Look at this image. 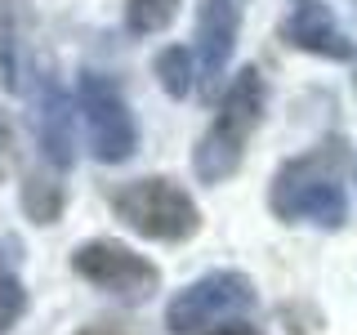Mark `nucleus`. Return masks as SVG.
<instances>
[{
    "label": "nucleus",
    "instance_id": "obj_1",
    "mask_svg": "<svg viewBox=\"0 0 357 335\" xmlns=\"http://www.w3.org/2000/svg\"><path fill=\"white\" fill-rule=\"evenodd\" d=\"M264 103H268V85L255 67H241L223 85L219 112H215L210 130L201 134V143L192 152V170H197L201 184H223V179H232L241 170L245 143H250V134L264 117Z\"/></svg>",
    "mask_w": 357,
    "mask_h": 335
},
{
    "label": "nucleus",
    "instance_id": "obj_2",
    "mask_svg": "<svg viewBox=\"0 0 357 335\" xmlns=\"http://www.w3.org/2000/svg\"><path fill=\"white\" fill-rule=\"evenodd\" d=\"M340 139L326 143V152L295 156L277 170L273 188H268V206L286 223H317V228H344L349 223V197H344L340 179H335V161H340Z\"/></svg>",
    "mask_w": 357,
    "mask_h": 335
},
{
    "label": "nucleus",
    "instance_id": "obj_3",
    "mask_svg": "<svg viewBox=\"0 0 357 335\" xmlns=\"http://www.w3.org/2000/svg\"><path fill=\"white\" fill-rule=\"evenodd\" d=\"M116 219L148 241H188L201 228V210L174 179H134L112 197Z\"/></svg>",
    "mask_w": 357,
    "mask_h": 335
},
{
    "label": "nucleus",
    "instance_id": "obj_4",
    "mask_svg": "<svg viewBox=\"0 0 357 335\" xmlns=\"http://www.w3.org/2000/svg\"><path fill=\"white\" fill-rule=\"evenodd\" d=\"M259 295H255V282L245 273H232V268H219V273H206L197 282H188L165 308V327L174 335H197L206 327H219V322H237L245 313H255Z\"/></svg>",
    "mask_w": 357,
    "mask_h": 335
},
{
    "label": "nucleus",
    "instance_id": "obj_5",
    "mask_svg": "<svg viewBox=\"0 0 357 335\" xmlns=\"http://www.w3.org/2000/svg\"><path fill=\"white\" fill-rule=\"evenodd\" d=\"M76 112L85 117L89 130V148L103 165H121L130 161L134 148H139V130H134V117L121 98V89L98 72H81L76 81Z\"/></svg>",
    "mask_w": 357,
    "mask_h": 335
},
{
    "label": "nucleus",
    "instance_id": "obj_6",
    "mask_svg": "<svg viewBox=\"0 0 357 335\" xmlns=\"http://www.w3.org/2000/svg\"><path fill=\"white\" fill-rule=\"evenodd\" d=\"M72 268L89 286L107 290V295L126 299V304H143V299H152L156 286H161V268L152 260H143V255L130 251L126 241H107V237L76 246Z\"/></svg>",
    "mask_w": 357,
    "mask_h": 335
},
{
    "label": "nucleus",
    "instance_id": "obj_7",
    "mask_svg": "<svg viewBox=\"0 0 357 335\" xmlns=\"http://www.w3.org/2000/svg\"><path fill=\"white\" fill-rule=\"evenodd\" d=\"M237 0H201L197 9V81H201V94L215 98V89L223 85L228 76V63H232V50H237Z\"/></svg>",
    "mask_w": 357,
    "mask_h": 335
},
{
    "label": "nucleus",
    "instance_id": "obj_8",
    "mask_svg": "<svg viewBox=\"0 0 357 335\" xmlns=\"http://www.w3.org/2000/svg\"><path fill=\"white\" fill-rule=\"evenodd\" d=\"M36 139L40 152L54 170H67L76 161V112H72V94L63 89V81L54 72L40 76L36 85Z\"/></svg>",
    "mask_w": 357,
    "mask_h": 335
},
{
    "label": "nucleus",
    "instance_id": "obj_9",
    "mask_svg": "<svg viewBox=\"0 0 357 335\" xmlns=\"http://www.w3.org/2000/svg\"><path fill=\"white\" fill-rule=\"evenodd\" d=\"M282 36L295 45V50L331 59V63H349L353 59V40L344 36V27L335 22L326 0H295L286 22H282Z\"/></svg>",
    "mask_w": 357,
    "mask_h": 335
},
{
    "label": "nucleus",
    "instance_id": "obj_10",
    "mask_svg": "<svg viewBox=\"0 0 357 335\" xmlns=\"http://www.w3.org/2000/svg\"><path fill=\"white\" fill-rule=\"evenodd\" d=\"M178 14V0H126V27L134 36H156Z\"/></svg>",
    "mask_w": 357,
    "mask_h": 335
},
{
    "label": "nucleus",
    "instance_id": "obj_11",
    "mask_svg": "<svg viewBox=\"0 0 357 335\" xmlns=\"http://www.w3.org/2000/svg\"><path fill=\"white\" fill-rule=\"evenodd\" d=\"M156 81H161V89L170 98H183L188 89H192V54L178 50V45L161 50L156 54Z\"/></svg>",
    "mask_w": 357,
    "mask_h": 335
},
{
    "label": "nucleus",
    "instance_id": "obj_12",
    "mask_svg": "<svg viewBox=\"0 0 357 335\" xmlns=\"http://www.w3.org/2000/svg\"><path fill=\"white\" fill-rule=\"evenodd\" d=\"M18 27H14V9L0 5V76H5V89H22V63H18Z\"/></svg>",
    "mask_w": 357,
    "mask_h": 335
},
{
    "label": "nucleus",
    "instance_id": "obj_13",
    "mask_svg": "<svg viewBox=\"0 0 357 335\" xmlns=\"http://www.w3.org/2000/svg\"><path fill=\"white\" fill-rule=\"evenodd\" d=\"M22 308H27V290H22L14 264L5 260V251H0V335H9L18 327Z\"/></svg>",
    "mask_w": 357,
    "mask_h": 335
},
{
    "label": "nucleus",
    "instance_id": "obj_14",
    "mask_svg": "<svg viewBox=\"0 0 357 335\" xmlns=\"http://www.w3.org/2000/svg\"><path fill=\"white\" fill-rule=\"evenodd\" d=\"M22 206H27V215L36 219V223H54V219H59V210H63L59 184H50V179H36V174H31L27 188H22Z\"/></svg>",
    "mask_w": 357,
    "mask_h": 335
},
{
    "label": "nucleus",
    "instance_id": "obj_15",
    "mask_svg": "<svg viewBox=\"0 0 357 335\" xmlns=\"http://www.w3.org/2000/svg\"><path fill=\"white\" fill-rule=\"evenodd\" d=\"M81 335H139V331H134V327H126V322H107V327L98 322V327H85Z\"/></svg>",
    "mask_w": 357,
    "mask_h": 335
},
{
    "label": "nucleus",
    "instance_id": "obj_16",
    "mask_svg": "<svg viewBox=\"0 0 357 335\" xmlns=\"http://www.w3.org/2000/svg\"><path fill=\"white\" fill-rule=\"evenodd\" d=\"M215 335H259V331L245 327V322H232V327H223V331H215Z\"/></svg>",
    "mask_w": 357,
    "mask_h": 335
},
{
    "label": "nucleus",
    "instance_id": "obj_17",
    "mask_svg": "<svg viewBox=\"0 0 357 335\" xmlns=\"http://www.w3.org/2000/svg\"><path fill=\"white\" fill-rule=\"evenodd\" d=\"M9 143V126H5V117H0V148Z\"/></svg>",
    "mask_w": 357,
    "mask_h": 335
},
{
    "label": "nucleus",
    "instance_id": "obj_18",
    "mask_svg": "<svg viewBox=\"0 0 357 335\" xmlns=\"http://www.w3.org/2000/svg\"><path fill=\"white\" fill-rule=\"evenodd\" d=\"M353 89H357V72H353Z\"/></svg>",
    "mask_w": 357,
    "mask_h": 335
}]
</instances>
